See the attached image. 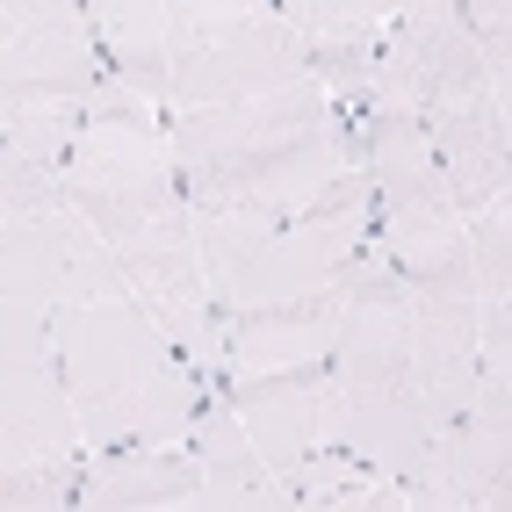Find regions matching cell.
Here are the masks:
<instances>
[{"mask_svg":"<svg viewBox=\"0 0 512 512\" xmlns=\"http://www.w3.org/2000/svg\"><path fill=\"white\" fill-rule=\"evenodd\" d=\"M166 152L188 210L303 217L361 166V123L318 80H289L253 101L166 109Z\"/></svg>","mask_w":512,"mask_h":512,"instance_id":"obj_1","label":"cell"},{"mask_svg":"<svg viewBox=\"0 0 512 512\" xmlns=\"http://www.w3.org/2000/svg\"><path fill=\"white\" fill-rule=\"evenodd\" d=\"M51 347L87 448H181L188 440L202 383L166 347L130 282L65 296L51 311Z\"/></svg>","mask_w":512,"mask_h":512,"instance_id":"obj_2","label":"cell"},{"mask_svg":"<svg viewBox=\"0 0 512 512\" xmlns=\"http://www.w3.org/2000/svg\"><path fill=\"white\" fill-rule=\"evenodd\" d=\"M188 217H195L202 282H210L217 325H224L231 311H275V303L332 296L347 253L368 238V181L354 166L303 217H217V210H188Z\"/></svg>","mask_w":512,"mask_h":512,"instance_id":"obj_3","label":"cell"},{"mask_svg":"<svg viewBox=\"0 0 512 512\" xmlns=\"http://www.w3.org/2000/svg\"><path fill=\"white\" fill-rule=\"evenodd\" d=\"M58 188H65V210L109 246L166 217L181 202L174 152H166V109H152L138 87L101 73L94 94L80 101V130L58 166Z\"/></svg>","mask_w":512,"mask_h":512,"instance_id":"obj_4","label":"cell"},{"mask_svg":"<svg viewBox=\"0 0 512 512\" xmlns=\"http://www.w3.org/2000/svg\"><path fill=\"white\" fill-rule=\"evenodd\" d=\"M303 73V29L267 0H202L174 8L166 29V109H217V101L275 94Z\"/></svg>","mask_w":512,"mask_h":512,"instance_id":"obj_5","label":"cell"},{"mask_svg":"<svg viewBox=\"0 0 512 512\" xmlns=\"http://www.w3.org/2000/svg\"><path fill=\"white\" fill-rule=\"evenodd\" d=\"M80 419L58 375L51 347V311L0 303V469L22 462H65L80 455Z\"/></svg>","mask_w":512,"mask_h":512,"instance_id":"obj_6","label":"cell"},{"mask_svg":"<svg viewBox=\"0 0 512 512\" xmlns=\"http://www.w3.org/2000/svg\"><path fill=\"white\" fill-rule=\"evenodd\" d=\"M375 87L404 94L412 109H433V101H455V94L491 87V65H484V44H476L469 15L455 8V0H397V8L383 15Z\"/></svg>","mask_w":512,"mask_h":512,"instance_id":"obj_7","label":"cell"},{"mask_svg":"<svg viewBox=\"0 0 512 512\" xmlns=\"http://www.w3.org/2000/svg\"><path fill=\"white\" fill-rule=\"evenodd\" d=\"M101 51L80 0H0V101H87Z\"/></svg>","mask_w":512,"mask_h":512,"instance_id":"obj_8","label":"cell"},{"mask_svg":"<svg viewBox=\"0 0 512 512\" xmlns=\"http://www.w3.org/2000/svg\"><path fill=\"white\" fill-rule=\"evenodd\" d=\"M412 289V332H404V375H412L419 404L440 419H455L476 390V282L469 260L448 275H419Z\"/></svg>","mask_w":512,"mask_h":512,"instance_id":"obj_9","label":"cell"},{"mask_svg":"<svg viewBox=\"0 0 512 512\" xmlns=\"http://www.w3.org/2000/svg\"><path fill=\"white\" fill-rule=\"evenodd\" d=\"M426 440H433V412L412 383H332L325 375V448H339L375 476L412 484Z\"/></svg>","mask_w":512,"mask_h":512,"instance_id":"obj_10","label":"cell"},{"mask_svg":"<svg viewBox=\"0 0 512 512\" xmlns=\"http://www.w3.org/2000/svg\"><path fill=\"white\" fill-rule=\"evenodd\" d=\"M224 397L238 426H246L253 455L267 462L289 484V476L325 448V361H303V368H246V375H224Z\"/></svg>","mask_w":512,"mask_h":512,"instance_id":"obj_11","label":"cell"},{"mask_svg":"<svg viewBox=\"0 0 512 512\" xmlns=\"http://www.w3.org/2000/svg\"><path fill=\"white\" fill-rule=\"evenodd\" d=\"M419 123L440 159V181L455 195V217L512 195V101L505 94L476 87L455 101H433V109H419Z\"/></svg>","mask_w":512,"mask_h":512,"instance_id":"obj_12","label":"cell"},{"mask_svg":"<svg viewBox=\"0 0 512 512\" xmlns=\"http://www.w3.org/2000/svg\"><path fill=\"white\" fill-rule=\"evenodd\" d=\"M181 448L195 455V476H202V512H289V484L253 455V440H246L224 390L195 397Z\"/></svg>","mask_w":512,"mask_h":512,"instance_id":"obj_13","label":"cell"},{"mask_svg":"<svg viewBox=\"0 0 512 512\" xmlns=\"http://www.w3.org/2000/svg\"><path fill=\"white\" fill-rule=\"evenodd\" d=\"M73 505L87 512H202V476L188 448H87Z\"/></svg>","mask_w":512,"mask_h":512,"instance_id":"obj_14","label":"cell"},{"mask_svg":"<svg viewBox=\"0 0 512 512\" xmlns=\"http://www.w3.org/2000/svg\"><path fill=\"white\" fill-rule=\"evenodd\" d=\"M101 73L138 87L152 109H166V29H174V8L166 0H80Z\"/></svg>","mask_w":512,"mask_h":512,"instance_id":"obj_15","label":"cell"},{"mask_svg":"<svg viewBox=\"0 0 512 512\" xmlns=\"http://www.w3.org/2000/svg\"><path fill=\"white\" fill-rule=\"evenodd\" d=\"M325 347H332V296L224 318V368L231 375H246V368H303V361H325Z\"/></svg>","mask_w":512,"mask_h":512,"instance_id":"obj_16","label":"cell"},{"mask_svg":"<svg viewBox=\"0 0 512 512\" xmlns=\"http://www.w3.org/2000/svg\"><path fill=\"white\" fill-rule=\"evenodd\" d=\"M512 195L484 202V210H469L462 217V260H469V282H476V303H498L512 296Z\"/></svg>","mask_w":512,"mask_h":512,"instance_id":"obj_17","label":"cell"},{"mask_svg":"<svg viewBox=\"0 0 512 512\" xmlns=\"http://www.w3.org/2000/svg\"><path fill=\"white\" fill-rule=\"evenodd\" d=\"M80 130V101H0V145H15L44 166H65Z\"/></svg>","mask_w":512,"mask_h":512,"instance_id":"obj_18","label":"cell"},{"mask_svg":"<svg viewBox=\"0 0 512 512\" xmlns=\"http://www.w3.org/2000/svg\"><path fill=\"white\" fill-rule=\"evenodd\" d=\"M375 51L383 37H303V73H311L339 109H354L375 80Z\"/></svg>","mask_w":512,"mask_h":512,"instance_id":"obj_19","label":"cell"},{"mask_svg":"<svg viewBox=\"0 0 512 512\" xmlns=\"http://www.w3.org/2000/svg\"><path fill=\"white\" fill-rule=\"evenodd\" d=\"M80 455H87V448H80ZM80 455H65V462H22V469H0V512H58V505H73Z\"/></svg>","mask_w":512,"mask_h":512,"instance_id":"obj_20","label":"cell"},{"mask_svg":"<svg viewBox=\"0 0 512 512\" xmlns=\"http://www.w3.org/2000/svg\"><path fill=\"white\" fill-rule=\"evenodd\" d=\"M65 188H58V166L29 159L15 145H0V224L8 217H37V210H58Z\"/></svg>","mask_w":512,"mask_h":512,"instance_id":"obj_21","label":"cell"},{"mask_svg":"<svg viewBox=\"0 0 512 512\" xmlns=\"http://www.w3.org/2000/svg\"><path fill=\"white\" fill-rule=\"evenodd\" d=\"M275 15H289L303 37H383L375 0H267Z\"/></svg>","mask_w":512,"mask_h":512,"instance_id":"obj_22","label":"cell"},{"mask_svg":"<svg viewBox=\"0 0 512 512\" xmlns=\"http://www.w3.org/2000/svg\"><path fill=\"white\" fill-rule=\"evenodd\" d=\"M166 8H202V0H166Z\"/></svg>","mask_w":512,"mask_h":512,"instance_id":"obj_23","label":"cell"},{"mask_svg":"<svg viewBox=\"0 0 512 512\" xmlns=\"http://www.w3.org/2000/svg\"><path fill=\"white\" fill-rule=\"evenodd\" d=\"M390 8H397V0H375V15H390Z\"/></svg>","mask_w":512,"mask_h":512,"instance_id":"obj_24","label":"cell"}]
</instances>
